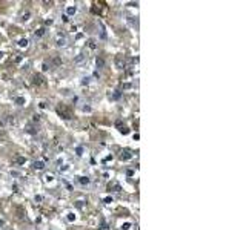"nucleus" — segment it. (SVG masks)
<instances>
[{"label": "nucleus", "mask_w": 246, "mask_h": 230, "mask_svg": "<svg viewBox=\"0 0 246 230\" xmlns=\"http://www.w3.org/2000/svg\"><path fill=\"white\" fill-rule=\"evenodd\" d=\"M132 158V153H131V150H128V149H125V150L122 152V155H120V160L122 161H128Z\"/></svg>", "instance_id": "f257e3e1"}, {"label": "nucleus", "mask_w": 246, "mask_h": 230, "mask_svg": "<svg viewBox=\"0 0 246 230\" xmlns=\"http://www.w3.org/2000/svg\"><path fill=\"white\" fill-rule=\"evenodd\" d=\"M108 189L109 190H112V192H120V184H117V183H109L108 184Z\"/></svg>", "instance_id": "f03ea898"}, {"label": "nucleus", "mask_w": 246, "mask_h": 230, "mask_svg": "<svg viewBox=\"0 0 246 230\" xmlns=\"http://www.w3.org/2000/svg\"><path fill=\"white\" fill-rule=\"evenodd\" d=\"M55 45L59 46V48H60V46H65V45H66V38H65V35H59V37H57Z\"/></svg>", "instance_id": "7ed1b4c3"}, {"label": "nucleus", "mask_w": 246, "mask_h": 230, "mask_svg": "<svg viewBox=\"0 0 246 230\" xmlns=\"http://www.w3.org/2000/svg\"><path fill=\"white\" fill-rule=\"evenodd\" d=\"M34 169H37V170H42V169H45V163H43V161H34Z\"/></svg>", "instance_id": "20e7f679"}, {"label": "nucleus", "mask_w": 246, "mask_h": 230, "mask_svg": "<svg viewBox=\"0 0 246 230\" xmlns=\"http://www.w3.org/2000/svg\"><path fill=\"white\" fill-rule=\"evenodd\" d=\"M45 35V28H39V29L34 32V37L36 38H40V37H43Z\"/></svg>", "instance_id": "39448f33"}, {"label": "nucleus", "mask_w": 246, "mask_h": 230, "mask_svg": "<svg viewBox=\"0 0 246 230\" xmlns=\"http://www.w3.org/2000/svg\"><path fill=\"white\" fill-rule=\"evenodd\" d=\"M25 101H26V100L23 98V97H15V98H14V103H15L17 106H23Z\"/></svg>", "instance_id": "423d86ee"}, {"label": "nucleus", "mask_w": 246, "mask_h": 230, "mask_svg": "<svg viewBox=\"0 0 246 230\" xmlns=\"http://www.w3.org/2000/svg\"><path fill=\"white\" fill-rule=\"evenodd\" d=\"M120 97H122V92H120V91H114V94L109 95V98L111 100H118Z\"/></svg>", "instance_id": "0eeeda50"}, {"label": "nucleus", "mask_w": 246, "mask_h": 230, "mask_svg": "<svg viewBox=\"0 0 246 230\" xmlns=\"http://www.w3.org/2000/svg\"><path fill=\"white\" fill-rule=\"evenodd\" d=\"M28 38H20L19 40V48H28Z\"/></svg>", "instance_id": "6e6552de"}, {"label": "nucleus", "mask_w": 246, "mask_h": 230, "mask_svg": "<svg viewBox=\"0 0 246 230\" xmlns=\"http://www.w3.org/2000/svg\"><path fill=\"white\" fill-rule=\"evenodd\" d=\"M66 12H68V15H74L77 12V6H68L66 8Z\"/></svg>", "instance_id": "1a4fd4ad"}, {"label": "nucleus", "mask_w": 246, "mask_h": 230, "mask_svg": "<svg viewBox=\"0 0 246 230\" xmlns=\"http://www.w3.org/2000/svg\"><path fill=\"white\" fill-rule=\"evenodd\" d=\"M85 58H86V55L80 54L78 57H76V58H74V63H82V61H85Z\"/></svg>", "instance_id": "9d476101"}, {"label": "nucleus", "mask_w": 246, "mask_h": 230, "mask_svg": "<svg viewBox=\"0 0 246 230\" xmlns=\"http://www.w3.org/2000/svg\"><path fill=\"white\" fill-rule=\"evenodd\" d=\"M116 63H117L118 68H123V66H125V60L122 58V57H117V58H116Z\"/></svg>", "instance_id": "9b49d317"}, {"label": "nucleus", "mask_w": 246, "mask_h": 230, "mask_svg": "<svg viewBox=\"0 0 246 230\" xmlns=\"http://www.w3.org/2000/svg\"><path fill=\"white\" fill-rule=\"evenodd\" d=\"M103 66H105V60H103V58H97V68L102 69Z\"/></svg>", "instance_id": "f8f14e48"}, {"label": "nucleus", "mask_w": 246, "mask_h": 230, "mask_svg": "<svg viewBox=\"0 0 246 230\" xmlns=\"http://www.w3.org/2000/svg\"><path fill=\"white\" fill-rule=\"evenodd\" d=\"M82 184H89V178H86V176H80V180H78Z\"/></svg>", "instance_id": "ddd939ff"}, {"label": "nucleus", "mask_w": 246, "mask_h": 230, "mask_svg": "<svg viewBox=\"0 0 246 230\" xmlns=\"http://www.w3.org/2000/svg\"><path fill=\"white\" fill-rule=\"evenodd\" d=\"M88 45H89V48H91V49H95V48H97V45H95V42H94V40H89V42H88Z\"/></svg>", "instance_id": "4468645a"}, {"label": "nucleus", "mask_w": 246, "mask_h": 230, "mask_svg": "<svg viewBox=\"0 0 246 230\" xmlns=\"http://www.w3.org/2000/svg\"><path fill=\"white\" fill-rule=\"evenodd\" d=\"M99 230H109V226H108L106 222H103V224H102V226L99 227Z\"/></svg>", "instance_id": "2eb2a0df"}, {"label": "nucleus", "mask_w": 246, "mask_h": 230, "mask_svg": "<svg viewBox=\"0 0 246 230\" xmlns=\"http://www.w3.org/2000/svg\"><path fill=\"white\" fill-rule=\"evenodd\" d=\"M129 227H131V222H125V224H122V229H123V230H128Z\"/></svg>", "instance_id": "dca6fc26"}, {"label": "nucleus", "mask_w": 246, "mask_h": 230, "mask_svg": "<svg viewBox=\"0 0 246 230\" xmlns=\"http://www.w3.org/2000/svg\"><path fill=\"white\" fill-rule=\"evenodd\" d=\"M25 161H26V160H25L23 157H17V163H19V164H23Z\"/></svg>", "instance_id": "f3484780"}, {"label": "nucleus", "mask_w": 246, "mask_h": 230, "mask_svg": "<svg viewBox=\"0 0 246 230\" xmlns=\"http://www.w3.org/2000/svg\"><path fill=\"white\" fill-rule=\"evenodd\" d=\"M76 219V215L74 213H68V221H74Z\"/></svg>", "instance_id": "a211bd4d"}, {"label": "nucleus", "mask_w": 246, "mask_h": 230, "mask_svg": "<svg viewBox=\"0 0 246 230\" xmlns=\"http://www.w3.org/2000/svg\"><path fill=\"white\" fill-rule=\"evenodd\" d=\"M29 15H31L29 12H26V14H23V15H22V20H23V22H26L28 19H29Z\"/></svg>", "instance_id": "6ab92c4d"}, {"label": "nucleus", "mask_w": 246, "mask_h": 230, "mask_svg": "<svg viewBox=\"0 0 246 230\" xmlns=\"http://www.w3.org/2000/svg\"><path fill=\"white\" fill-rule=\"evenodd\" d=\"M103 203H106V204H109V203H112V196H106V198L103 199Z\"/></svg>", "instance_id": "aec40b11"}, {"label": "nucleus", "mask_w": 246, "mask_h": 230, "mask_svg": "<svg viewBox=\"0 0 246 230\" xmlns=\"http://www.w3.org/2000/svg\"><path fill=\"white\" fill-rule=\"evenodd\" d=\"M76 152H77V155L80 157V155L83 153V147H77V149H76Z\"/></svg>", "instance_id": "412c9836"}, {"label": "nucleus", "mask_w": 246, "mask_h": 230, "mask_svg": "<svg viewBox=\"0 0 246 230\" xmlns=\"http://www.w3.org/2000/svg\"><path fill=\"white\" fill-rule=\"evenodd\" d=\"M45 180H46V181H52L54 176H52V175H46V176H45Z\"/></svg>", "instance_id": "4be33fe9"}, {"label": "nucleus", "mask_w": 246, "mask_h": 230, "mask_svg": "<svg viewBox=\"0 0 246 230\" xmlns=\"http://www.w3.org/2000/svg\"><path fill=\"white\" fill-rule=\"evenodd\" d=\"M42 199H43L42 195H37V196H36V201H42Z\"/></svg>", "instance_id": "5701e85b"}, {"label": "nucleus", "mask_w": 246, "mask_h": 230, "mask_svg": "<svg viewBox=\"0 0 246 230\" xmlns=\"http://www.w3.org/2000/svg\"><path fill=\"white\" fill-rule=\"evenodd\" d=\"M0 226H3V219H0Z\"/></svg>", "instance_id": "b1692460"}]
</instances>
